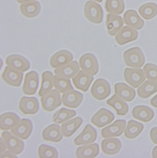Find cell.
I'll return each instance as SVG.
<instances>
[{
    "label": "cell",
    "mask_w": 157,
    "mask_h": 158,
    "mask_svg": "<svg viewBox=\"0 0 157 158\" xmlns=\"http://www.w3.org/2000/svg\"><path fill=\"white\" fill-rule=\"evenodd\" d=\"M17 157V155L12 153L11 152L8 151H5L2 153H1V157L4 158V157Z\"/></svg>",
    "instance_id": "cell-42"
},
{
    "label": "cell",
    "mask_w": 157,
    "mask_h": 158,
    "mask_svg": "<svg viewBox=\"0 0 157 158\" xmlns=\"http://www.w3.org/2000/svg\"><path fill=\"white\" fill-rule=\"evenodd\" d=\"M138 37V31L130 26L123 27L116 34L115 39L119 45H123L132 41H135Z\"/></svg>",
    "instance_id": "cell-13"
},
{
    "label": "cell",
    "mask_w": 157,
    "mask_h": 158,
    "mask_svg": "<svg viewBox=\"0 0 157 158\" xmlns=\"http://www.w3.org/2000/svg\"><path fill=\"white\" fill-rule=\"evenodd\" d=\"M143 72L148 80L157 81V66L148 63L143 67Z\"/></svg>",
    "instance_id": "cell-40"
},
{
    "label": "cell",
    "mask_w": 157,
    "mask_h": 158,
    "mask_svg": "<svg viewBox=\"0 0 157 158\" xmlns=\"http://www.w3.org/2000/svg\"><path fill=\"white\" fill-rule=\"evenodd\" d=\"M63 105L70 108H76L83 100V94L75 90H70L63 93L61 97Z\"/></svg>",
    "instance_id": "cell-18"
},
{
    "label": "cell",
    "mask_w": 157,
    "mask_h": 158,
    "mask_svg": "<svg viewBox=\"0 0 157 158\" xmlns=\"http://www.w3.org/2000/svg\"><path fill=\"white\" fill-rule=\"evenodd\" d=\"M150 138L153 144H157V127H153L150 130Z\"/></svg>",
    "instance_id": "cell-41"
},
{
    "label": "cell",
    "mask_w": 157,
    "mask_h": 158,
    "mask_svg": "<svg viewBox=\"0 0 157 158\" xmlns=\"http://www.w3.org/2000/svg\"><path fill=\"white\" fill-rule=\"evenodd\" d=\"M97 131L90 124L86 125L83 131L74 140L76 146H83L93 143L97 138Z\"/></svg>",
    "instance_id": "cell-8"
},
{
    "label": "cell",
    "mask_w": 157,
    "mask_h": 158,
    "mask_svg": "<svg viewBox=\"0 0 157 158\" xmlns=\"http://www.w3.org/2000/svg\"><path fill=\"white\" fill-rule=\"evenodd\" d=\"M151 156L154 158H157V146L153 148L151 152Z\"/></svg>",
    "instance_id": "cell-45"
},
{
    "label": "cell",
    "mask_w": 157,
    "mask_h": 158,
    "mask_svg": "<svg viewBox=\"0 0 157 158\" xmlns=\"http://www.w3.org/2000/svg\"><path fill=\"white\" fill-rule=\"evenodd\" d=\"M138 13L145 20H150L157 15V5L154 3H147L141 5Z\"/></svg>",
    "instance_id": "cell-37"
},
{
    "label": "cell",
    "mask_w": 157,
    "mask_h": 158,
    "mask_svg": "<svg viewBox=\"0 0 157 158\" xmlns=\"http://www.w3.org/2000/svg\"><path fill=\"white\" fill-rule=\"evenodd\" d=\"M73 55L67 50H60L55 52L50 59L49 64L52 68H57L73 60Z\"/></svg>",
    "instance_id": "cell-21"
},
{
    "label": "cell",
    "mask_w": 157,
    "mask_h": 158,
    "mask_svg": "<svg viewBox=\"0 0 157 158\" xmlns=\"http://www.w3.org/2000/svg\"><path fill=\"white\" fill-rule=\"evenodd\" d=\"M102 151L106 155L113 156L118 154L121 148V143L118 139L111 137L105 138L101 141Z\"/></svg>",
    "instance_id": "cell-24"
},
{
    "label": "cell",
    "mask_w": 157,
    "mask_h": 158,
    "mask_svg": "<svg viewBox=\"0 0 157 158\" xmlns=\"http://www.w3.org/2000/svg\"><path fill=\"white\" fill-rule=\"evenodd\" d=\"M124 120H117L112 124L103 128L101 131V135L103 138H111L120 136L126 127Z\"/></svg>",
    "instance_id": "cell-16"
},
{
    "label": "cell",
    "mask_w": 157,
    "mask_h": 158,
    "mask_svg": "<svg viewBox=\"0 0 157 158\" xmlns=\"http://www.w3.org/2000/svg\"><path fill=\"white\" fill-rule=\"evenodd\" d=\"M5 62L7 66L23 73L28 71L30 68V62L28 59L18 54L8 56L5 59Z\"/></svg>",
    "instance_id": "cell-17"
},
{
    "label": "cell",
    "mask_w": 157,
    "mask_h": 158,
    "mask_svg": "<svg viewBox=\"0 0 157 158\" xmlns=\"http://www.w3.org/2000/svg\"><path fill=\"white\" fill-rule=\"evenodd\" d=\"M33 124L28 118H22L19 123L11 129L10 132L14 136L22 140H26L32 132Z\"/></svg>",
    "instance_id": "cell-11"
},
{
    "label": "cell",
    "mask_w": 157,
    "mask_h": 158,
    "mask_svg": "<svg viewBox=\"0 0 157 158\" xmlns=\"http://www.w3.org/2000/svg\"><path fill=\"white\" fill-rule=\"evenodd\" d=\"M150 104L153 107L157 108V94L151 99Z\"/></svg>",
    "instance_id": "cell-43"
},
{
    "label": "cell",
    "mask_w": 157,
    "mask_h": 158,
    "mask_svg": "<svg viewBox=\"0 0 157 158\" xmlns=\"http://www.w3.org/2000/svg\"><path fill=\"white\" fill-rule=\"evenodd\" d=\"M104 8L107 12L113 15H120L124 10L123 0H106Z\"/></svg>",
    "instance_id": "cell-36"
},
{
    "label": "cell",
    "mask_w": 157,
    "mask_h": 158,
    "mask_svg": "<svg viewBox=\"0 0 157 158\" xmlns=\"http://www.w3.org/2000/svg\"><path fill=\"white\" fill-rule=\"evenodd\" d=\"M83 122V120L82 118L76 117L62 123L60 128L63 136L67 138L71 137L81 127Z\"/></svg>",
    "instance_id": "cell-27"
},
{
    "label": "cell",
    "mask_w": 157,
    "mask_h": 158,
    "mask_svg": "<svg viewBox=\"0 0 157 158\" xmlns=\"http://www.w3.org/2000/svg\"><path fill=\"white\" fill-rule=\"evenodd\" d=\"M16 1H17V2H18V3H23L31 2V1H37V0H16Z\"/></svg>",
    "instance_id": "cell-46"
},
{
    "label": "cell",
    "mask_w": 157,
    "mask_h": 158,
    "mask_svg": "<svg viewBox=\"0 0 157 158\" xmlns=\"http://www.w3.org/2000/svg\"><path fill=\"white\" fill-rule=\"evenodd\" d=\"M123 57L125 64L130 68H140L145 62L144 54L138 47L125 51L123 52Z\"/></svg>",
    "instance_id": "cell-1"
},
{
    "label": "cell",
    "mask_w": 157,
    "mask_h": 158,
    "mask_svg": "<svg viewBox=\"0 0 157 158\" xmlns=\"http://www.w3.org/2000/svg\"><path fill=\"white\" fill-rule=\"evenodd\" d=\"M123 19L120 16L110 13L106 15V30L110 36H115L123 27Z\"/></svg>",
    "instance_id": "cell-23"
},
{
    "label": "cell",
    "mask_w": 157,
    "mask_h": 158,
    "mask_svg": "<svg viewBox=\"0 0 157 158\" xmlns=\"http://www.w3.org/2000/svg\"><path fill=\"white\" fill-rule=\"evenodd\" d=\"M79 69L80 66L78 62L76 60H72L64 65L55 68L54 73L58 77L70 79L74 77L80 71Z\"/></svg>",
    "instance_id": "cell-14"
},
{
    "label": "cell",
    "mask_w": 157,
    "mask_h": 158,
    "mask_svg": "<svg viewBox=\"0 0 157 158\" xmlns=\"http://www.w3.org/2000/svg\"><path fill=\"white\" fill-rule=\"evenodd\" d=\"M42 139L51 143H58L63 138L61 128L57 123L52 124L45 127L42 133Z\"/></svg>",
    "instance_id": "cell-20"
},
{
    "label": "cell",
    "mask_w": 157,
    "mask_h": 158,
    "mask_svg": "<svg viewBox=\"0 0 157 158\" xmlns=\"http://www.w3.org/2000/svg\"><path fill=\"white\" fill-rule=\"evenodd\" d=\"M20 111L24 115H34L39 110V103L35 97H23L18 103Z\"/></svg>",
    "instance_id": "cell-15"
},
{
    "label": "cell",
    "mask_w": 157,
    "mask_h": 158,
    "mask_svg": "<svg viewBox=\"0 0 157 158\" xmlns=\"http://www.w3.org/2000/svg\"><path fill=\"white\" fill-rule=\"evenodd\" d=\"M40 102L43 109L49 112L54 111L62 103L60 92L55 89H52L42 97Z\"/></svg>",
    "instance_id": "cell-5"
},
{
    "label": "cell",
    "mask_w": 157,
    "mask_h": 158,
    "mask_svg": "<svg viewBox=\"0 0 157 158\" xmlns=\"http://www.w3.org/2000/svg\"><path fill=\"white\" fill-rule=\"evenodd\" d=\"M20 119L13 112H6L0 116V129L2 131L11 130L17 125Z\"/></svg>",
    "instance_id": "cell-29"
},
{
    "label": "cell",
    "mask_w": 157,
    "mask_h": 158,
    "mask_svg": "<svg viewBox=\"0 0 157 158\" xmlns=\"http://www.w3.org/2000/svg\"><path fill=\"white\" fill-rule=\"evenodd\" d=\"M125 81L133 88H138L145 81V75L143 70L139 68H125L123 72Z\"/></svg>",
    "instance_id": "cell-4"
},
{
    "label": "cell",
    "mask_w": 157,
    "mask_h": 158,
    "mask_svg": "<svg viewBox=\"0 0 157 158\" xmlns=\"http://www.w3.org/2000/svg\"><path fill=\"white\" fill-rule=\"evenodd\" d=\"M99 152V147L98 144H90L77 148L75 156L78 158H92L96 157Z\"/></svg>",
    "instance_id": "cell-30"
},
{
    "label": "cell",
    "mask_w": 157,
    "mask_h": 158,
    "mask_svg": "<svg viewBox=\"0 0 157 158\" xmlns=\"http://www.w3.org/2000/svg\"><path fill=\"white\" fill-rule=\"evenodd\" d=\"M114 90L116 95L126 102H131L136 96L135 89L123 83H116L114 86Z\"/></svg>",
    "instance_id": "cell-22"
},
{
    "label": "cell",
    "mask_w": 157,
    "mask_h": 158,
    "mask_svg": "<svg viewBox=\"0 0 157 158\" xmlns=\"http://www.w3.org/2000/svg\"><path fill=\"white\" fill-rule=\"evenodd\" d=\"M80 68L88 74L94 76L99 71V64L96 56L91 53H86L81 56L78 60Z\"/></svg>",
    "instance_id": "cell-6"
},
{
    "label": "cell",
    "mask_w": 157,
    "mask_h": 158,
    "mask_svg": "<svg viewBox=\"0 0 157 158\" xmlns=\"http://www.w3.org/2000/svg\"><path fill=\"white\" fill-rule=\"evenodd\" d=\"M106 104L112 107L119 116H124L128 112V105L124 101L118 98L116 94L106 101Z\"/></svg>",
    "instance_id": "cell-31"
},
{
    "label": "cell",
    "mask_w": 157,
    "mask_h": 158,
    "mask_svg": "<svg viewBox=\"0 0 157 158\" xmlns=\"http://www.w3.org/2000/svg\"><path fill=\"white\" fill-rule=\"evenodd\" d=\"M23 77V72L13 69L8 66L5 68L2 75L3 81L7 85L13 87H19L21 85Z\"/></svg>",
    "instance_id": "cell-9"
},
{
    "label": "cell",
    "mask_w": 157,
    "mask_h": 158,
    "mask_svg": "<svg viewBox=\"0 0 157 158\" xmlns=\"http://www.w3.org/2000/svg\"><path fill=\"white\" fill-rule=\"evenodd\" d=\"M115 119L114 114L106 108H101L91 119V123L98 128H102L111 123Z\"/></svg>",
    "instance_id": "cell-12"
},
{
    "label": "cell",
    "mask_w": 157,
    "mask_h": 158,
    "mask_svg": "<svg viewBox=\"0 0 157 158\" xmlns=\"http://www.w3.org/2000/svg\"><path fill=\"white\" fill-rule=\"evenodd\" d=\"M144 129V126L141 123L135 120H130L127 127H125L124 135L128 139H133L138 137Z\"/></svg>",
    "instance_id": "cell-34"
},
{
    "label": "cell",
    "mask_w": 157,
    "mask_h": 158,
    "mask_svg": "<svg viewBox=\"0 0 157 158\" xmlns=\"http://www.w3.org/2000/svg\"><path fill=\"white\" fill-rule=\"evenodd\" d=\"M124 23L136 30H140L144 26V21L141 19L138 13L133 10H128L123 15Z\"/></svg>",
    "instance_id": "cell-28"
},
{
    "label": "cell",
    "mask_w": 157,
    "mask_h": 158,
    "mask_svg": "<svg viewBox=\"0 0 157 158\" xmlns=\"http://www.w3.org/2000/svg\"><path fill=\"white\" fill-rule=\"evenodd\" d=\"M76 115L75 110L62 108L56 112L52 117V121L57 124L62 123Z\"/></svg>",
    "instance_id": "cell-35"
},
{
    "label": "cell",
    "mask_w": 157,
    "mask_h": 158,
    "mask_svg": "<svg viewBox=\"0 0 157 158\" xmlns=\"http://www.w3.org/2000/svg\"><path fill=\"white\" fill-rule=\"evenodd\" d=\"M93 80V76L88 74L82 70L78 71V73L72 77V81L75 88L85 93L88 91Z\"/></svg>",
    "instance_id": "cell-19"
},
{
    "label": "cell",
    "mask_w": 157,
    "mask_h": 158,
    "mask_svg": "<svg viewBox=\"0 0 157 158\" xmlns=\"http://www.w3.org/2000/svg\"><path fill=\"white\" fill-rule=\"evenodd\" d=\"M21 14L26 18H34L40 13L41 5L38 2L31 1L22 3L20 5Z\"/></svg>",
    "instance_id": "cell-26"
},
{
    "label": "cell",
    "mask_w": 157,
    "mask_h": 158,
    "mask_svg": "<svg viewBox=\"0 0 157 158\" xmlns=\"http://www.w3.org/2000/svg\"><path fill=\"white\" fill-rule=\"evenodd\" d=\"M39 85L38 74L36 71H31L25 74L22 91L26 95L35 94Z\"/></svg>",
    "instance_id": "cell-10"
},
{
    "label": "cell",
    "mask_w": 157,
    "mask_h": 158,
    "mask_svg": "<svg viewBox=\"0 0 157 158\" xmlns=\"http://www.w3.org/2000/svg\"><path fill=\"white\" fill-rule=\"evenodd\" d=\"M54 86V76L52 72L46 71L42 74V83L38 93L39 97H42L50 91Z\"/></svg>",
    "instance_id": "cell-33"
},
{
    "label": "cell",
    "mask_w": 157,
    "mask_h": 158,
    "mask_svg": "<svg viewBox=\"0 0 157 158\" xmlns=\"http://www.w3.org/2000/svg\"><path fill=\"white\" fill-rule=\"evenodd\" d=\"M0 140H1V153H2L3 152H5V150L7 149V148H6L5 141L2 137L0 139Z\"/></svg>",
    "instance_id": "cell-44"
},
{
    "label": "cell",
    "mask_w": 157,
    "mask_h": 158,
    "mask_svg": "<svg viewBox=\"0 0 157 158\" xmlns=\"http://www.w3.org/2000/svg\"><path fill=\"white\" fill-rule=\"evenodd\" d=\"M85 18L90 22L99 24L103 20V10L101 5L93 1H87L84 6Z\"/></svg>",
    "instance_id": "cell-2"
},
{
    "label": "cell",
    "mask_w": 157,
    "mask_h": 158,
    "mask_svg": "<svg viewBox=\"0 0 157 158\" xmlns=\"http://www.w3.org/2000/svg\"><path fill=\"white\" fill-rule=\"evenodd\" d=\"M54 87L62 94L74 89L69 79L60 77L55 75L54 76Z\"/></svg>",
    "instance_id": "cell-38"
},
{
    "label": "cell",
    "mask_w": 157,
    "mask_h": 158,
    "mask_svg": "<svg viewBox=\"0 0 157 158\" xmlns=\"http://www.w3.org/2000/svg\"><path fill=\"white\" fill-rule=\"evenodd\" d=\"M92 1L96 2H98V3H101L103 2V0H92Z\"/></svg>",
    "instance_id": "cell-47"
},
{
    "label": "cell",
    "mask_w": 157,
    "mask_h": 158,
    "mask_svg": "<svg viewBox=\"0 0 157 158\" xmlns=\"http://www.w3.org/2000/svg\"><path fill=\"white\" fill-rule=\"evenodd\" d=\"M38 156L40 158H57L58 156L55 148L46 144H42L38 147Z\"/></svg>",
    "instance_id": "cell-39"
},
{
    "label": "cell",
    "mask_w": 157,
    "mask_h": 158,
    "mask_svg": "<svg viewBox=\"0 0 157 158\" xmlns=\"http://www.w3.org/2000/svg\"><path fill=\"white\" fill-rule=\"evenodd\" d=\"M111 93L109 83L103 78H99L94 82L91 89V96L97 100L101 101L107 98Z\"/></svg>",
    "instance_id": "cell-3"
},
{
    "label": "cell",
    "mask_w": 157,
    "mask_h": 158,
    "mask_svg": "<svg viewBox=\"0 0 157 158\" xmlns=\"http://www.w3.org/2000/svg\"><path fill=\"white\" fill-rule=\"evenodd\" d=\"M156 92H157V81L148 80L144 81L137 89L138 97L143 99L148 98Z\"/></svg>",
    "instance_id": "cell-32"
},
{
    "label": "cell",
    "mask_w": 157,
    "mask_h": 158,
    "mask_svg": "<svg viewBox=\"0 0 157 158\" xmlns=\"http://www.w3.org/2000/svg\"><path fill=\"white\" fill-rule=\"evenodd\" d=\"M2 137L5 141L8 151L16 155L20 154L23 151L25 145L23 140L14 136L11 132H3L2 133Z\"/></svg>",
    "instance_id": "cell-7"
},
{
    "label": "cell",
    "mask_w": 157,
    "mask_h": 158,
    "mask_svg": "<svg viewBox=\"0 0 157 158\" xmlns=\"http://www.w3.org/2000/svg\"><path fill=\"white\" fill-rule=\"evenodd\" d=\"M131 115L134 118L147 123L153 119L155 114L150 108L147 106L138 105L133 108Z\"/></svg>",
    "instance_id": "cell-25"
}]
</instances>
